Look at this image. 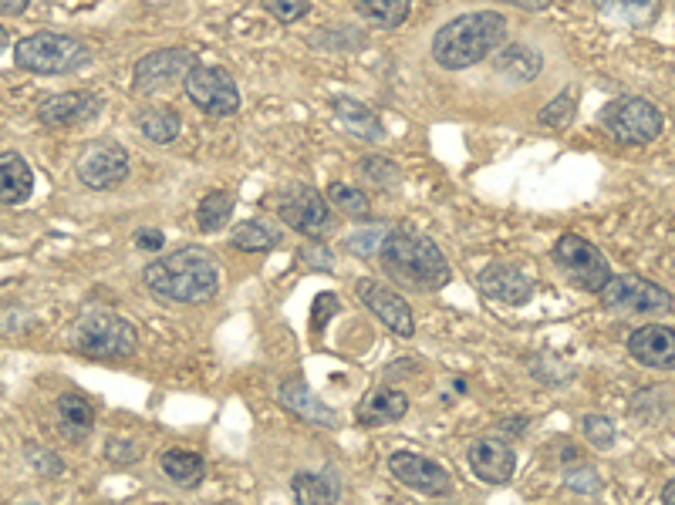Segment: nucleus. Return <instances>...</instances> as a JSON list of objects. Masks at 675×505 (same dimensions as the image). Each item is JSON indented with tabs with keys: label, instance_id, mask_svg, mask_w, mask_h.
Wrapping results in <instances>:
<instances>
[{
	"label": "nucleus",
	"instance_id": "nucleus-4",
	"mask_svg": "<svg viewBox=\"0 0 675 505\" xmlns=\"http://www.w3.org/2000/svg\"><path fill=\"white\" fill-rule=\"evenodd\" d=\"M68 340L78 354L95 360H123V357H133L139 347V334L133 320L105 307H85Z\"/></svg>",
	"mask_w": 675,
	"mask_h": 505
},
{
	"label": "nucleus",
	"instance_id": "nucleus-21",
	"mask_svg": "<svg viewBox=\"0 0 675 505\" xmlns=\"http://www.w3.org/2000/svg\"><path fill=\"white\" fill-rule=\"evenodd\" d=\"M334 115H338V125H342L345 132H352L355 139H365V142H382L385 139L382 118L369 105H362V101H355L349 95L334 98Z\"/></svg>",
	"mask_w": 675,
	"mask_h": 505
},
{
	"label": "nucleus",
	"instance_id": "nucleus-23",
	"mask_svg": "<svg viewBox=\"0 0 675 505\" xmlns=\"http://www.w3.org/2000/svg\"><path fill=\"white\" fill-rule=\"evenodd\" d=\"M277 398H281V405H284L287 412H294L297 418L314 422V425H321V428H338L334 408H327L321 398H314L304 382H287V385H281Z\"/></svg>",
	"mask_w": 675,
	"mask_h": 505
},
{
	"label": "nucleus",
	"instance_id": "nucleus-9",
	"mask_svg": "<svg viewBox=\"0 0 675 505\" xmlns=\"http://www.w3.org/2000/svg\"><path fill=\"white\" fill-rule=\"evenodd\" d=\"M196 55L189 48H159L139 58L133 71V88L139 95H163L176 85H186L189 71L196 68Z\"/></svg>",
	"mask_w": 675,
	"mask_h": 505
},
{
	"label": "nucleus",
	"instance_id": "nucleus-29",
	"mask_svg": "<svg viewBox=\"0 0 675 505\" xmlns=\"http://www.w3.org/2000/svg\"><path fill=\"white\" fill-rule=\"evenodd\" d=\"M234 209H237L234 192L213 189V192H206V196L199 199V206H196V226H199L203 232H219L223 226L231 222Z\"/></svg>",
	"mask_w": 675,
	"mask_h": 505
},
{
	"label": "nucleus",
	"instance_id": "nucleus-35",
	"mask_svg": "<svg viewBox=\"0 0 675 505\" xmlns=\"http://www.w3.org/2000/svg\"><path fill=\"white\" fill-rule=\"evenodd\" d=\"M261 8L281 24H297L311 14V0H261Z\"/></svg>",
	"mask_w": 675,
	"mask_h": 505
},
{
	"label": "nucleus",
	"instance_id": "nucleus-25",
	"mask_svg": "<svg viewBox=\"0 0 675 505\" xmlns=\"http://www.w3.org/2000/svg\"><path fill=\"white\" fill-rule=\"evenodd\" d=\"M497 75L510 81H534L544 71V55L527 41H510L497 51Z\"/></svg>",
	"mask_w": 675,
	"mask_h": 505
},
{
	"label": "nucleus",
	"instance_id": "nucleus-14",
	"mask_svg": "<svg viewBox=\"0 0 675 505\" xmlns=\"http://www.w3.org/2000/svg\"><path fill=\"white\" fill-rule=\"evenodd\" d=\"M355 294H359V300H362L395 337H412V334H415L412 307H409V300H405L399 290L385 287V284H379V280H372V277H362V280L355 284Z\"/></svg>",
	"mask_w": 675,
	"mask_h": 505
},
{
	"label": "nucleus",
	"instance_id": "nucleus-18",
	"mask_svg": "<svg viewBox=\"0 0 675 505\" xmlns=\"http://www.w3.org/2000/svg\"><path fill=\"white\" fill-rule=\"evenodd\" d=\"M628 354L652 370H672L675 367V330L665 324H648L638 327L628 337Z\"/></svg>",
	"mask_w": 675,
	"mask_h": 505
},
{
	"label": "nucleus",
	"instance_id": "nucleus-10",
	"mask_svg": "<svg viewBox=\"0 0 675 505\" xmlns=\"http://www.w3.org/2000/svg\"><path fill=\"white\" fill-rule=\"evenodd\" d=\"M75 176L95 192L116 189L129 179V152L119 142H88L75 159Z\"/></svg>",
	"mask_w": 675,
	"mask_h": 505
},
{
	"label": "nucleus",
	"instance_id": "nucleus-45",
	"mask_svg": "<svg viewBox=\"0 0 675 505\" xmlns=\"http://www.w3.org/2000/svg\"><path fill=\"white\" fill-rule=\"evenodd\" d=\"M28 4H31V0H0V11L11 18V14H25Z\"/></svg>",
	"mask_w": 675,
	"mask_h": 505
},
{
	"label": "nucleus",
	"instance_id": "nucleus-34",
	"mask_svg": "<svg viewBox=\"0 0 675 505\" xmlns=\"http://www.w3.org/2000/svg\"><path fill=\"white\" fill-rule=\"evenodd\" d=\"M362 176H365L372 186H379V189L399 186V166H395L392 159H385V156H365V159H362Z\"/></svg>",
	"mask_w": 675,
	"mask_h": 505
},
{
	"label": "nucleus",
	"instance_id": "nucleus-20",
	"mask_svg": "<svg viewBox=\"0 0 675 505\" xmlns=\"http://www.w3.org/2000/svg\"><path fill=\"white\" fill-rule=\"evenodd\" d=\"M291 492L297 505H338V498H342V478H338L334 468L297 472L291 478Z\"/></svg>",
	"mask_w": 675,
	"mask_h": 505
},
{
	"label": "nucleus",
	"instance_id": "nucleus-32",
	"mask_svg": "<svg viewBox=\"0 0 675 505\" xmlns=\"http://www.w3.org/2000/svg\"><path fill=\"white\" fill-rule=\"evenodd\" d=\"M327 202H331L334 209H342L345 216H355V219L369 216V209H372L369 196H365L362 189L349 186V182H331V186H327Z\"/></svg>",
	"mask_w": 675,
	"mask_h": 505
},
{
	"label": "nucleus",
	"instance_id": "nucleus-17",
	"mask_svg": "<svg viewBox=\"0 0 675 505\" xmlns=\"http://www.w3.org/2000/svg\"><path fill=\"white\" fill-rule=\"evenodd\" d=\"M467 462L473 468V475L487 485H503L513 478L517 468V455L503 438H477L467 452Z\"/></svg>",
	"mask_w": 675,
	"mask_h": 505
},
{
	"label": "nucleus",
	"instance_id": "nucleus-22",
	"mask_svg": "<svg viewBox=\"0 0 675 505\" xmlns=\"http://www.w3.org/2000/svg\"><path fill=\"white\" fill-rule=\"evenodd\" d=\"M35 192V172L21 152H4L0 156V199L4 206H21Z\"/></svg>",
	"mask_w": 675,
	"mask_h": 505
},
{
	"label": "nucleus",
	"instance_id": "nucleus-3",
	"mask_svg": "<svg viewBox=\"0 0 675 505\" xmlns=\"http://www.w3.org/2000/svg\"><path fill=\"white\" fill-rule=\"evenodd\" d=\"M507 44V18L500 11H470L442 24L432 38V61L446 71H467Z\"/></svg>",
	"mask_w": 675,
	"mask_h": 505
},
{
	"label": "nucleus",
	"instance_id": "nucleus-11",
	"mask_svg": "<svg viewBox=\"0 0 675 505\" xmlns=\"http://www.w3.org/2000/svg\"><path fill=\"white\" fill-rule=\"evenodd\" d=\"M277 212L284 219V226H291L294 232L307 236V239H321L331 229V209L327 199L304 182H294L281 192Z\"/></svg>",
	"mask_w": 675,
	"mask_h": 505
},
{
	"label": "nucleus",
	"instance_id": "nucleus-38",
	"mask_svg": "<svg viewBox=\"0 0 675 505\" xmlns=\"http://www.w3.org/2000/svg\"><path fill=\"white\" fill-rule=\"evenodd\" d=\"M301 260H304V267H311V270H324V274H331V270H334V257H331V249H327V246H321L317 239H307V242L301 246Z\"/></svg>",
	"mask_w": 675,
	"mask_h": 505
},
{
	"label": "nucleus",
	"instance_id": "nucleus-46",
	"mask_svg": "<svg viewBox=\"0 0 675 505\" xmlns=\"http://www.w3.org/2000/svg\"><path fill=\"white\" fill-rule=\"evenodd\" d=\"M662 505H675V478L665 482V488H662Z\"/></svg>",
	"mask_w": 675,
	"mask_h": 505
},
{
	"label": "nucleus",
	"instance_id": "nucleus-40",
	"mask_svg": "<svg viewBox=\"0 0 675 505\" xmlns=\"http://www.w3.org/2000/svg\"><path fill=\"white\" fill-rule=\"evenodd\" d=\"M25 458L31 462L35 472H45V475H61V468H65V462H61L55 452L38 448V445H28V448H25Z\"/></svg>",
	"mask_w": 675,
	"mask_h": 505
},
{
	"label": "nucleus",
	"instance_id": "nucleus-31",
	"mask_svg": "<svg viewBox=\"0 0 675 505\" xmlns=\"http://www.w3.org/2000/svg\"><path fill=\"white\" fill-rule=\"evenodd\" d=\"M575 111H578V101H575V88H565V91H560V95H557V98H554L550 105H544V108H540L537 121H540V129L560 132V129H568V125H571Z\"/></svg>",
	"mask_w": 675,
	"mask_h": 505
},
{
	"label": "nucleus",
	"instance_id": "nucleus-13",
	"mask_svg": "<svg viewBox=\"0 0 675 505\" xmlns=\"http://www.w3.org/2000/svg\"><path fill=\"white\" fill-rule=\"evenodd\" d=\"M389 472L402 485H409L412 492H422V495H432V498L453 495V488H457L453 475H449L439 462H432L425 455H415V452H392L389 455Z\"/></svg>",
	"mask_w": 675,
	"mask_h": 505
},
{
	"label": "nucleus",
	"instance_id": "nucleus-16",
	"mask_svg": "<svg viewBox=\"0 0 675 505\" xmlns=\"http://www.w3.org/2000/svg\"><path fill=\"white\" fill-rule=\"evenodd\" d=\"M477 287L487 300L503 304V307H524L534 297V284L530 277L517 267V264H490L480 270Z\"/></svg>",
	"mask_w": 675,
	"mask_h": 505
},
{
	"label": "nucleus",
	"instance_id": "nucleus-19",
	"mask_svg": "<svg viewBox=\"0 0 675 505\" xmlns=\"http://www.w3.org/2000/svg\"><path fill=\"white\" fill-rule=\"evenodd\" d=\"M409 415V398L395 388H375L369 392L359 408H355V422L365 428H382V425H395Z\"/></svg>",
	"mask_w": 675,
	"mask_h": 505
},
{
	"label": "nucleus",
	"instance_id": "nucleus-39",
	"mask_svg": "<svg viewBox=\"0 0 675 505\" xmlns=\"http://www.w3.org/2000/svg\"><path fill=\"white\" fill-rule=\"evenodd\" d=\"M338 307H342V304H338V294H331V290L317 294V297H314V307H311V327H314V330H324L327 320L338 314Z\"/></svg>",
	"mask_w": 675,
	"mask_h": 505
},
{
	"label": "nucleus",
	"instance_id": "nucleus-27",
	"mask_svg": "<svg viewBox=\"0 0 675 505\" xmlns=\"http://www.w3.org/2000/svg\"><path fill=\"white\" fill-rule=\"evenodd\" d=\"M159 468L163 475L179 485V488H196L206 478V462L196 452H183V448H169L159 455Z\"/></svg>",
	"mask_w": 675,
	"mask_h": 505
},
{
	"label": "nucleus",
	"instance_id": "nucleus-33",
	"mask_svg": "<svg viewBox=\"0 0 675 505\" xmlns=\"http://www.w3.org/2000/svg\"><path fill=\"white\" fill-rule=\"evenodd\" d=\"M389 236V226L385 222H369V226H359L349 239H345V249L355 253V257H375V253L382 249Z\"/></svg>",
	"mask_w": 675,
	"mask_h": 505
},
{
	"label": "nucleus",
	"instance_id": "nucleus-42",
	"mask_svg": "<svg viewBox=\"0 0 675 505\" xmlns=\"http://www.w3.org/2000/svg\"><path fill=\"white\" fill-rule=\"evenodd\" d=\"M133 242H136V249L159 253V249L166 246V232H163V229H156V226H143V229H136V232H133Z\"/></svg>",
	"mask_w": 675,
	"mask_h": 505
},
{
	"label": "nucleus",
	"instance_id": "nucleus-26",
	"mask_svg": "<svg viewBox=\"0 0 675 505\" xmlns=\"http://www.w3.org/2000/svg\"><path fill=\"white\" fill-rule=\"evenodd\" d=\"M136 121H139V132L156 146H169L183 132V115L169 105H149L136 115Z\"/></svg>",
	"mask_w": 675,
	"mask_h": 505
},
{
	"label": "nucleus",
	"instance_id": "nucleus-36",
	"mask_svg": "<svg viewBox=\"0 0 675 505\" xmlns=\"http://www.w3.org/2000/svg\"><path fill=\"white\" fill-rule=\"evenodd\" d=\"M595 8L618 21H638L652 8V0H595Z\"/></svg>",
	"mask_w": 675,
	"mask_h": 505
},
{
	"label": "nucleus",
	"instance_id": "nucleus-1",
	"mask_svg": "<svg viewBox=\"0 0 675 505\" xmlns=\"http://www.w3.org/2000/svg\"><path fill=\"white\" fill-rule=\"evenodd\" d=\"M379 257H382V270L392 277V284L402 290H412V294H436L449 284V277H453L436 239H429L415 226L389 229Z\"/></svg>",
	"mask_w": 675,
	"mask_h": 505
},
{
	"label": "nucleus",
	"instance_id": "nucleus-2",
	"mask_svg": "<svg viewBox=\"0 0 675 505\" xmlns=\"http://www.w3.org/2000/svg\"><path fill=\"white\" fill-rule=\"evenodd\" d=\"M149 294L169 304H209L219 294V267L199 246H183L143 270Z\"/></svg>",
	"mask_w": 675,
	"mask_h": 505
},
{
	"label": "nucleus",
	"instance_id": "nucleus-28",
	"mask_svg": "<svg viewBox=\"0 0 675 505\" xmlns=\"http://www.w3.org/2000/svg\"><path fill=\"white\" fill-rule=\"evenodd\" d=\"M355 11L365 24L392 31V28H402L405 18L412 14V0H359Z\"/></svg>",
	"mask_w": 675,
	"mask_h": 505
},
{
	"label": "nucleus",
	"instance_id": "nucleus-8",
	"mask_svg": "<svg viewBox=\"0 0 675 505\" xmlns=\"http://www.w3.org/2000/svg\"><path fill=\"white\" fill-rule=\"evenodd\" d=\"M186 98L209 118H231L241 111V88L219 65H196L186 78Z\"/></svg>",
	"mask_w": 675,
	"mask_h": 505
},
{
	"label": "nucleus",
	"instance_id": "nucleus-12",
	"mask_svg": "<svg viewBox=\"0 0 675 505\" xmlns=\"http://www.w3.org/2000/svg\"><path fill=\"white\" fill-rule=\"evenodd\" d=\"M605 310H625V314H668L675 310V300L668 290L642 280V277H612L608 287L598 294Z\"/></svg>",
	"mask_w": 675,
	"mask_h": 505
},
{
	"label": "nucleus",
	"instance_id": "nucleus-41",
	"mask_svg": "<svg viewBox=\"0 0 675 505\" xmlns=\"http://www.w3.org/2000/svg\"><path fill=\"white\" fill-rule=\"evenodd\" d=\"M105 458H108V462H123V465H129V462L139 458V445H133L129 438H108V445H105Z\"/></svg>",
	"mask_w": 675,
	"mask_h": 505
},
{
	"label": "nucleus",
	"instance_id": "nucleus-5",
	"mask_svg": "<svg viewBox=\"0 0 675 505\" xmlns=\"http://www.w3.org/2000/svg\"><path fill=\"white\" fill-rule=\"evenodd\" d=\"M91 61V48L71 34L35 31L14 44V65L31 75H71Z\"/></svg>",
	"mask_w": 675,
	"mask_h": 505
},
{
	"label": "nucleus",
	"instance_id": "nucleus-6",
	"mask_svg": "<svg viewBox=\"0 0 675 505\" xmlns=\"http://www.w3.org/2000/svg\"><path fill=\"white\" fill-rule=\"evenodd\" d=\"M554 264L585 294H601L612 280L608 257L591 239H585L578 232H565L554 242Z\"/></svg>",
	"mask_w": 675,
	"mask_h": 505
},
{
	"label": "nucleus",
	"instance_id": "nucleus-7",
	"mask_svg": "<svg viewBox=\"0 0 675 505\" xmlns=\"http://www.w3.org/2000/svg\"><path fill=\"white\" fill-rule=\"evenodd\" d=\"M662 111L645 98H615L601 108V129L618 146H648L662 136Z\"/></svg>",
	"mask_w": 675,
	"mask_h": 505
},
{
	"label": "nucleus",
	"instance_id": "nucleus-30",
	"mask_svg": "<svg viewBox=\"0 0 675 505\" xmlns=\"http://www.w3.org/2000/svg\"><path fill=\"white\" fill-rule=\"evenodd\" d=\"M231 246L244 249V253H267L274 246H281V229H274L264 219H244L234 226L231 232Z\"/></svg>",
	"mask_w": 675,
	"mask_h": 505
},
{
	"label": "nucleus",
	"instance_id": "nucleus-44",
	"mask_svg": "<svg viewBox=\"0 0 675 505\" xmlns=\"http://www.w3.org/2000/svg\"><path fill=\"white\" fill-rule=\"evenodd\" d=\"M503 4H513V8H520L527 14H540V11L550 8V0H503Z\"/></svg>",
	"mask_w": 675,
	"mask_h": 505
},
{
	"label": "nucleus",
	"instance_id": "nucleus-37",
	"mask_svg": "<svg viewBox=\"0 0 675 505\" xmlns=\"http://www.w3.org/2000/svg\"><path fill=\"white\" fill-rule=\"evenodd\" d=\"M585 438L601 452L612 448L615 445V422L608 415H588L585 418Z\"/></svg>",
	"mask_w": 675,
	"mask_h": 505
},
{
	"label": "nucleus",
	"instance_id": "nucleus-15",
	"mask_svg": "<svg viewBox=\"0 0 675 505\" xmlns=\"http://www.w3.org/2000/svg\"><path fill=\"white\" fill-rule=\"evenodd\" d=\"M101 108L105 101L95 91H61V95H48L38 105V121L51 125V129H75V125L98 118Z\"/></svg>",
	"mask_w": 675,
	"mask_h": 505
},
{
	"label": "nucleus",
	"instance_id": "nucleus-43",
	"mask_svg": "<svg viewBox=\"0 0 675 505\" xmlns=\"http://www.w3.org/2000/svg\"><path fill=\"white\" fill-rule=\"evenodd\" d=\"M568 485L571 488H588V492H595L598 488V475L588 468V465H575V468H568Z\"/></svg>",
	"mask_w": 675,
	"mask_h": 505
},
{
	"label": "nucleus",
	"instance_id": "nucleus-24",
	"mask_svg": "<svg viewBox=\"0 0 675 505\" xmlns=\"http://www.w3.org/2000/svg\"><path fill=\"white\" fill-rule=\"evenodd\" d=\"M55 412H58V428L68 442H85L95 428V408L85 395L78 392H65L58 395L55 402Z\"/></svg>",
	"mask_w": 675,
	"mask_h": 505
}]
</instances>
